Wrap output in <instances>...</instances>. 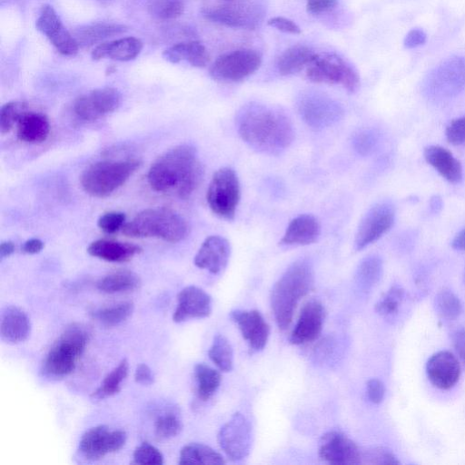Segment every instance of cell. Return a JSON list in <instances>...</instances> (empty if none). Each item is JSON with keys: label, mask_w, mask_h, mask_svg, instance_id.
I'll return each instance as SVG.
<instances>
[{"label": "cell", "mask_w": 465, "mask_h": 465, "mask_svg": "<svg viewBox=\"0 0 465 465\" xmlns=\"http://www.w3.org/2000/svg\"><path fill=\"white\" fill-rule=\"evenodd\" d=\"M236 126L250 147L267 154L282 153L294 137L289 117L277 108L261 104L242 107L236 116Z\"/></svg>", "instance_id": "obj_1"}, {"label": "cell", "mask_w": 465, "mask_h": 465, "mask_svg": "<svg viewBox=\"0 0 465 465\" xmlns=\"http://www.w3.org/2000/svg\"><path fill=\"white\" fill-rule=\"evenodd\" d=\"M203 173L195 148L184 143L159 156L148 171L147 181L155 192L175 190L181 199H187L199 186Z\"/></svg>", "instance_id": "obj_2"}, {"label": "cell", "mask_w": 465, "mask_h": 465, "mask_svg": "<svg viewBox=\"0 0 465 465\" xmlns=\"http://www.w3.org/2000/svg\"><path fill=\"white\" fill-rule=\"evenodd\" d=\"M313 284V269L307 259L294 262L274 283L271 306L281 330L289 327L298 302L312 290Z\"/></svg>", "instance_id": "obj_3"}, {"label": "cell", "mask_w": 465, "mask_h": 465, "mask_svg": "<svg viewBox=\"0 0 465 465\" xmlns=\"http://www.w3.org/2000/svg\"><path fill=\"white\" fill-rule=\"evenodd\" d=\"M123 232L134 238L155 237L168 242H178L188 233L186 221L170 208L145 209L123 227Z\"/></svg>", "instance_id": "obj_4"}, {"label": "cell", "mask_w": 465, "mask_h": 465, "mask_svg": "<svg viewBox=\"0 0 465 465\" xmlns=\"http://www.w3.org/2000/svg\"><path fill=\"white\" fill-rule=\"evenodd\" d=\"M90 332L80 323L65 328L46 353L42 371L52 379L64 378L74 371L88 343Z\"/></svg>", "instance_id": "obj_5"}, {"label": "cell", "mask_w": 465, "mask_h": 465, "mask_svg": "<svg viewBox=\"0 0 465 465\" xmlns=\"http://www.w3.org/2000/svg\"><path fill=\"white\" fill-rule=\"evenodd\" d=\"M140 164V161L134 158L96 162L82 173L81 186L93 197H106L121 187Z\"/></svg>", "instance_id": "obj_6"}, {"label": "cell", "mask_w": 465, "mask_h": 465, "mask_svg": "<svg viewBox=\"0 0 465 465\" xmlns=\"http://www.w3.org/2000/svg\"><path fill=\"white\" fill-rule=\"evenodd\" d=\"M465 89V57L451 55L437 64L422 83L423 94L432 102H444Z\"/></svg>", "instance_id": "obj_7"}, {"label": "cell", "mask_w": 465, "mask_h": 465, "mask_svg": "<svg viewBox=\"0 0 465 465\" xmlns=\"http://www.w3.org/2000/svg\"><path fill=\"white\" fill-rule=\"evenodd\" d=\"M307 78L317 84H341L350 93L360 87V76L353 66L334 54H316L306 69Z\"/></svg>", "instance_id": "obj_8"}, {"label": "cell", "mask_w": 465, "mask_h": 465, "mask_svg": "<svg viewBox=\"0 0 465 465\" xmlns=\"http://www.w3.org/2000/svg\"><path fill=\"white\" fill-rule=\"evenodd\" d=\"M241 197L236 173L229 167L217 170L209 183L206 193L208 205L217 216L232 220Z\"/></svg>", "instance_id": "obj_9"}, {"label": "cell", "mask_w": 465, "mask_h": 465, "mask_svg": "<svg viewBox=\"0 0 465 465\" xmlns=\"http://www.w3.org/2000/svg\"><path fill=\"white\" fill-rule=\"evenodd\" d=\"M262 64L261 54L253 49H238L216 58L210 75L218 81L236 82L253 74Z\"/></svg>", "instance_id": "obj_10"}, {"label": "cell", "mask_w": 465, "mask_h": 465, "mask_svg": "<svg viewBox=\"0 0 465 465\" xmlns=\"http://www.w3.org/2000/svg\"><path fill=\"white\" fill-rule=\"evenodd\" d=\"M395 221V207L389 201L371 206L358 226L354 246L357 251L379 240L392 227Z\"/></svg>", "instance_id": "obj_11"}, {"label": "cell", "mask_w": 465, "mask_h": 465, "mask_svg": "<svg viewBox=\"0 0 465 465\" xmlns=\"http://www.w3.org/2000/svg\"><path fill=\"white\" fill-rule=\"evenodd\" d=\"M126 433L98 425L87 430L81 437L78 451L87 460H98L121 450L126 442Z\"/></svg>", "instance_id": "obj_12"}, {"label": "cell", "mask_w": 465, "mask_h": 465, "mask_svg": "<svg viewBox=\"0 0 465 465\" xmlns=\"http://www.w3.org/2000/svg\"><path fill=\"white\" fill-rule=\"evenodd\" d=\"M217 440L220 447L231 460H241L247 457L251 450L252 426L242 413H234L220 429Z\"/></svg>", "instance_id": "obj_13"}, {"label": "cell", "mask_w": 465, "mask_h": 465, "mask_svg": "<svg viewBox=\"0 0 465 465\" xmlns=\"http://www.w3.org/2000/svg\"><path fill=\"white\" fill-rule=\"evenodd\" d=\"M121 101L122 95L117 89L97 88L79 96L74 103L73 110L78 118L92 122L114 112Z\"/></svg>", "instance_id": "obj_14"}, {"label": "cell", "mask_w": 465, "mask_h": 465, "mask_svg": "<svg viewBox=\"0 0 465 465\" xmlns=\"http://www.w3.org/2000/svg\"><path fill=\"white\" fill-rule=\"evenodd\" d=\"M298 110L303 121L314 129L331 126L342 115V110L336 102L320 94L311 93L301 97Z\"/></svg>", "instance_id": "obj_15"}, {"label": "cell", "mask_w": 465, "mask_h": 465, "mask_svg": "<svg viewBox=\"0 0 465 465\" xmlns=\"http://www.w3.org/2000/svg\"><path fill=\"white\" fill-rule=\"evenodd\" d=\"M361 450L348 436L336 430L322 435L319 445V456L333 465H354L361 463Z\"/></svg>", "instance_id": "obj_16"}, {"label": "cell", "mask_w": 465, "mask_h": 465, "mask_svg": "<svg viewBox=\"0 0 465 465\" xmlns=\"http://www.w3.org/2000/svg\"><path fill=\"white\" fill-rule=\"evenodd\" d=\"M35 25L60 54L73 56L78 52L77 41L64 26L51 5L43 6Z\"/></svg>", "instance_id": "obj_17"}, {"label": "cell", "mask_w": 465, "mask_h": 465, "mask_svg": "<svg viewBox=\"0 0 465 465\" xmlns=\"http://www.w3.org/2000/svg\"><path fill=\"white\" fill-rule=\"evenodd\" d=\"M203 15L217 24L232 28H253L259 22V12L251 4H226L208 6Z\"/></svg>", "instance_id": "obj_18"}, {"label": "cell", "mask_w": 465, "mask_h": 465, "mask_svg": "<svg viewBox=\"0 0 465 465\" xmlns=\"http://www.w3.org/2000/svg\"><path fill=\"white\" fill-rule=\"evenodd\" d=\"M230 317L252 351L263 350L269 339L270 327L259 311L235 310L231 312Z\"/></svg>", "instance_id": "obj_19"}, {"label": "cell", "mask_w": 465, "mask_h": 465, "mask_svg": "<svg viewBox=\"0 0 465 465\" xmlns=\"http://www.w3.org/2000/svg\"><path fill=\"white\" fill-rule=\"evenodd\" d=\"M325 309L316 300L307 302L302 308L298 321L291 333L290 341L301 345L316 340L322 330Z\"/></svg>", "instance_id": "obj_20"}, {"label": "cell", "mask_w": 465, "mask_h": 465, "mask_svg": "<svg viewBox=\"0 0 465 465\" xmlns=\"http://www.w3.org/2000/svg\"><path fill=\"white\" fill-rule=\"evenodd\" d=\"M211 296L203 289L190 285L178 293L173 320L179 323L190 319L205 318L211 314Z\"/></svg>", "instance_id": "obj_21"}, {"label": "cell", "mask_w": 465, "mask_h": 465, "mask_svg": "<svg viewBox=\"0 0 465 465\" xmlns=\"http://www.w3.org/2000/svg\"><path fill=\"white\" fill-rule=\"evenodd\" d=\"M426 373L431 384L441 390L452 388L459 381L460 367L456 357L448 351H440L430 356Z\"/></svg>", "instance_id": "obj_22"}, {"label": "cell", "mask_w": 465, "mask_h": 465, "mask_svg": "<svg viewBox=\"0 0 465 465\" xmlns=\"http://www.w3.org/2000/svg\"><path fill=\"white\" fill-rule=\"evenodd\" d=\"M231 254V245L227 239L219 235L207 237L194 257V264L217 274L227 265Z\"/></svg>", "instance_id": "obj_23"}, {"label": "cell", "mask_w": 465, "mask_h": 465, "mask_svg": "<svg viewBox=\"0 0 465 465\" xmlns=\"http://www.w3.org/2000/svg\"><path fill=\"white\" fill-rule=\"evenodd\" d=\"M321 233L318 220L312 214H301L288 224L281 239L284 245H307L315 242Z\"/></svg>", "instance_id": "obj_24"}, {"label": "cell", "mask_w": 465, "mask_h": 465, "mask_svg": "<svg viewBox=\"0 0 465 465\" xmlns=\"http://www.w3.org/2000/svg\"><path fill=\"white\" fill-rule=\"evenodd\" d=\"M31 323L26 313L16 306L5 308L1 314L0 334L3 341L18 343L27 339Z\"/></svg>", "instance_id": "obj_25"}, {"label": "cell", "mask_w": 465, "mask_h": 465, "mask_svg": "<svg viewBox=\"0 0 465 465\" xmlns=\"http://www.w3.org/2000/svg\"><path fill=\"white\" fill-rule=\"evenodd\" d=\"M424 158L445 180L458 183L462 180V167L451 152L440 145H430L424 149Z\"/></svg>", "instance_id": "obj_26"}, {"label": "cell", "mask_w": 465, "mask_h": 465, "mask_svg": "<svg viewBox=\"0 0 465 465\" xmlns=\"http://www.w3.org/2000/svg\"><path fill=\"white\" fill-rule=\"evenodd\" d=\"M143 43L135 37H123L116 40L101 43L92 52L94 60L110 58L125 62L134 59L142 51Z\"/></svg>", "instance_id": "obj_27"}, {"label": "cell", "mask_w": 465, "mask_h": 465, "mask_svg": "<svg viewBox=\"0 0 465 465\" xmlns=\"http://www.w3.org/2000/svg\"><path fill=\"white\" fill-rule=\"evenodd\" d=\"M141 252L142 248L136 244L107 239L94 241L87 247L91 256L111 262H127Z\"/></svg>", "instance_id": "obj_28"}, {"label": "cell", "mask_w": 465, "mask_h": 465, "mask_svg": "<svg viewBox=\"0 0 465 465\" xmlns=\"http://www.w3.org/2000/svg\"><path fill=\"white\" fill-rule=\"evenodd\" d=\"M17 137L28 143L45 142L50 133L47 117L41 113L26 111L17 123Z\"/></svg>", "instance_id": "obj_29"}, {"label": "cell", "mask_w": 465, "mask_h": 465, "mask_svg": "<svg viewBox=\"0 0 465 465\" xmlns=\"http://www.w3.org/2000/svg\"><path fill=\"white\" fill-rule=\"evenodd\" d=\"M163 58L173 64L182 61L188 62L195 67H204L210 61V55L205 46L198 41L179 43L167 48Z\"/></svg>", "instance_id": "obj_30"}, {"label": "cell", "mask_w": 465, "mask_h": 465, "mask_svg": "<svg viewBox=\"0 0 465 465\" xmlns=\"http://www.w3.org/2000/svg\"><path fill=\"white\" fill-rule=\"evenodd\" d=\"M315 53L308 46L296 45L286 49L277 60V69L282 75H291L302 71L312 62Z\"/></svg>", "instance_id": "obj_31"}, {"label": "cell", "mask_w": 465, "mask_h": 465, "mask_svg": "<svg viewBox=\"0 0 465 465\" xmlns=\"http://www.w3.org/2000/svg\"><path fill=\"white\" fill-rule=\"evenodd\" d=\"M139 276L129 270H120L101 278L96 287L104 293H119L135 290L140 285Z\"/></svg>", "instance_id": "obj_32"}, {"label": "cell", "mask_w": 465, "mask_h": 465, "mask_svg": "<svg viewBox=\"0 0 465 465\" xmlns=\"http://www.w3.org/2000/svg\"><path fill=\"white\" fill-rule=\"evenodd\" d=\"M124 31L125 27L122 25L96 23L77 29L74 38L78 45L88 46Z\"/></svg>", "instance_id": "obj_33"}, {"label": "cell", "mask_w": 465, "mask_h": 465, "mask_svg": "<svg viewBox=\"0 0 465 465\" xmlns=\"http://www.w3.org/2000/svg\"><path fill=\"white\" fill-rule=\"evenodd\" d=\"M179 464H225L223 456L210 446L203 443H190L180 451Z\"/></svg>", "instance_id": "obj_34"}, {"label": "cell", "mask_w": 465, "mask_h": 465, "mask_svg": "<svg viewBox=\"0 0 465 465\" xmlns=\"http://www.w3.org/2000/svg\"><path fill=\"white\" fill-rule=\"evenodd\" d=\"M193 371L197 384V396L201 401H208L221 384V374L205 363H197Z\"/></svg>", "instance_id": "obj_35"}, {"label": "cell", "mask_w": 465, "mask_h": 465, "mask_svg": "<svg viewBox=\"0 0 465 465\" xmlns=\"http://www.w3.org/2000/svg\"><path fill=\"white\" fill-rule=\"evenodd\" d=\"M381 275V259L377 255H371L364 258L359 264L355 280L361 290L368 292L378 283Z\"/></svg>", "instance_id": "obj_36"}, {"label": "cell", "mask_w": 465, "mask_h": 465, "mask_svg": "<svg viewBox=\"0 0 465 465\" xmlns=\"http://www.w3.org/2000/svg\"><path fill=\"white\" fill-rule=\"evenodd\" d=\"M129 364L123 359L103 380L100 386L92 393L91 398L99 401L118 393L121 384L128 374Z\"/></svg>", "instance_id": "obj_37"}, {"label": "cell", "mask_w": 465, "mask_h": 465, "mask_svg": "<svg viewBox=\"0 0 465 465\" xmlns=\"http://www.w3.org/2000/svg\"><path fill=\"white\" fill-rule=\"evenodd\" d=\"M134 312L132 302H122L120 303L102 307L91 312V316L101 324L113 327L127 320Z\"/></svg>", "instance_id": "obj_38"}, {"label": "cell", "mask_w": 465, "mask_h": 465, "mask_svg": "<svg viewBox=\"0 0 465 465\" xmlns=\"http://www.w3.org/2000/svg\"><path fill=\"white\" fill-rule=\"evenodd\" d=\"M210 360L222 371H231L233 367V351L229 341L222 334L214 336L208 351Z\"/></svg>", "instance_id": "obj_39"}, {"label": "cell", "mask_w": 465, "mask_h": 465, "mask_svg": "<svg viewBox=\"0 0 465 465\" xmlns=\"http://www.w3.org/2000/svg\"><path fill=\"white\" fill-rule=\"evenodd\" d=\"M182 428L180 414L174 409L161 412L154 420V434L159 440H168L177 436Z\"/></svg>", "instance_id": "obj_40"}, {"label": "cell", "mask_w": 465, "mask_h": 465, "mask_svg": "<svg viewBox=\"0 0 465 465\" xmlns=\"http://www.w3.org/2000/svg\"><path fill=\"white\" fill-rule=\"evenodd\" d=\"M437 312L444 319L454 320L461 312L460 299L450 290H441L435 296Z\"/></svg>", "instance_id": "obj_41"}, {"label": "cell", "mask_w": 465, "mask_h": 465, "mask_svg": "<svg viewBox=\"0 0 465 465\" xmlns=\"http://www.w3.org/2000/svg\"><path fill=\"white\" fill-rule=\"evenodd\" d=\"M149 12L161 19H173L183 12V0H145Z\"/></svg>", "instance_id": "obj_42"}, {"label": "cell", "mask_w": 465, "mask_h": 465, "mask_svg": "<svg viewBox=\"0 0 465 465\" xmlns=\"http://www.w3.org/2000/svg\"><path fill=\"white\" fill-rule=\"evenodd\" d=\"M27 111V106L23 102H8L0 111V132L2 134L8 133Z\"/></svg>", "instance_id": "obj_43"}, {"label": "cell", "mask_w": 465, "mask_h": 465, "mask_svg": "<svg viewBox=\"0 0 465 465\" xmlns=\"http://www.w3.org/2000/svg\"><path fill=\"white\" fill-rule=\"evenodd\" d=\"M403 295L404 290L401 286H391L383 297L376 303L375 311L383 316L395 313L403 300Z\"/></svg>", "instance_id": "obj_44"}, {"label": "cell", "mask_w": 465, "mask_h": 465, "mask_svg": "<svg viewBox=\"0 0 465 465\" xmlns=\"http://www.w3.org/2000/svg\"><path fill=\"white\" fill-rule=\"evenodd\" d=\"M361 463L396 465L400 461L390 450L383 447H372L361 450Z\"/></svg>", "instance_id": "obj_45"}, {"label": "cell", "mask_w": 465, "mask_h": 465, "mask_svg": "<svg viewBox=\"0 0 465 465\" xmlns=\"http://www.w3.org/2000/svg\"><path fill=\"white\" fill-rule=\"evenodd\" d=\"M134 464L139 465H162L163 456L162 452L149 442H143L134 451Z\"/></svg>", "instance_id": "obj_46"}, {"label": "cell", "mask_w": 465, "mask_h": 465, "mask_svg": "<svg viewBox=\"0 0 465 465\" xmlns=\"http://www.w3.org/2000/svg\"><path fill=\"white\" fill-rule=\"evenodd\" d=\"M380 134L374 130H363L354 137L355 150L361 155L371 153L378 145Z\"/></svg>", "instance_id": "obj_47"}, {"label": "cell", "mask_w": 465, "mask_h": 465, "mask_svg": "<svg viewBox=\"0 0 465 465\" xmlns=\"http://www.w3.org/2000/svg\"><path fill=\"white\" fill-rule=\"evenodd\" d=\"M125 218V214L122 212H107L99 217L97 225L105 233H114L123 229Z\"/></svg>", "instance_id": "obj_48"}, {"label": "cell", "mask_w": 465, "mask_h": 465, "mask_svg": "<svg viewBox=\"0 0 465 465\" xmlns=\"http://www.w3.org/2000/svg\"><path fill=\"white\" fill-rule=\"evenodd\" d=\"M445 134L450 143L465 145V115L451 120L446 127Z\"/></svg>", "instance_id": "obj_49"}, {"label": "cell", "mask_w": 465, "mask_h": 465, "mask_svg": "<svg viewBox=\"0 0 465 465\" xmlns=\"http://www.w3.org/2000/svg\"><path fill=\"white\" fill-rule=\"evenodd\" d=\"M366 392L368 399L374 404L382 401L385 394V388L382 381L379 379H370L366 383Z\"/></svg>", "instance_id": "obj_50"}, {"label": "cell", "mask_w": 465, "mask_h": 465, "mask_svg": "<svg viewBox=\"0 0 465 465\" xmlns=\"http://www.w3.org/2000/svg\"><path fill=\"white\" fill-rule=\"evenodd\" d=\"M268 25L274 27L282 32L297 35L301 33L300 27L291 19L275 16L268 20Z\"/></svg>", "instance_id": "obj_51"}, {"label": "cell", "mask_w": 465, "mask_h": 465, "mask_svg": "<svg viewBox=\"0 0 465 465\" xmlns=\"http://www.w3.org/2000/svg\"><path fill=\"white\" fill-rule=\"evenodd\" d=\"M426 39V33L422 29L413 28L406 35L403 45L406 48L411 49L424 45Z\"/></svg>", "instance_id": "obj_52"}, {"label": "cell", "mask_w": 465, "mask_h": 465, "mask_svg": "<svg viewBox=\"0 0 465 465\" xmlns=\"http://www.w3.org/2000/svg\"><path fill=\"white\" fill-rule=\"evenodd\" d=\"M338 0H306V8L311 14H321L333 8Z\"/></svg>", "instance_id": "obj_53"}, {"label": "cell", "mask_w": 465, "mask_h": 465, "mask_svg": "<svg viewBox=\"0 0 465 465\" xmlns=\"http://www.w3.org/2000/svg\"><path fill=\"white\" fill-rule=\"evenodd\" d=\"M134 380L137 383L149 386L153 383V374L147 364L140 363L134 371Z\"/></svg>", "instance_id": "obj_54"}, {"label": "cell", "mask_w": 465, "mask_h": 465, "mask_svg": "<svg viewBox=\"0 0 465 465\" xmlns=\"http://www.w3.org/2000/svg\"><path fill=\"white\" fill-rule=\"evenodd\" d=\"M452 341L455 350L465 364V330H459L452 335Z\"/></svg>", "instance_id": "obj_55"}, {"label": "cell", "mask_w": 465, "mask_h": 465, "mask_svg": "<svg viewBox=\"0 0 465 465\" xmlns=\"http://www.w3.org/2000/svg\"><path fill=\"white\" fill-rule=\"evenodd\" d=\"M44 248V242L37 238H32L25 242L22 250L28 254H35L41 252Z\"/></svg>", "instance_id": "obj_56"}, {"label": "cell", "mask_w": 465, "mask_h": 465, "mask_svg": "<svg viewBox=\"0 0 465 465\" xmlns=\"http://www.w3.org/2000/svg\"><path fill=\"white\" fill-rule=\"evenodd\" d=\"M451 247L455 250L465 251V228L454 236L451 241Z\"/></svg>", "instance_id": "obj_57"}, {"label": "cell", "mask_w": 465, "mask_h": 465, "mask_svg": "<svg viewBox=\"0 0 465 465\" xmlns=\"http://www.w3.org/2000/svg\"><path fill=\"white\" fill-rule=\"evenodd\" d=\"M442 208H443L442 198L438 194L431 196L430 199V212L434 214H437L442 210Z\"/></svg>", "instance_id": "obj_58"}, {"label": "cell", "mask_w": 465, "mask_h": 465, "mask_svg": "<svg viewBox=\"0 0 465 465\" xmlns=\"http://www.w3.org/2000/svg\"><path fill=\"white\" fill-rule=\"evenodd\" d=\"M15 244L10 241L3 242L0 245V257L5 258L15 252Z\"/></svg>", "instance_id": "obj_59"}, {"label": "cell", "mask_w": 465, "mask_h": 465, "mask_svg": "<svg viewBox=\"0 0 465 465\" xmlns=\"http://www.w3.org/2000/svg\"><path fill=\"white\" fill-rule=\"evenodd\" d=\"M463 280L465 282V267H464V272H463Z\"/></svg>", "instance_id": "obj_60"}]
</instances>
